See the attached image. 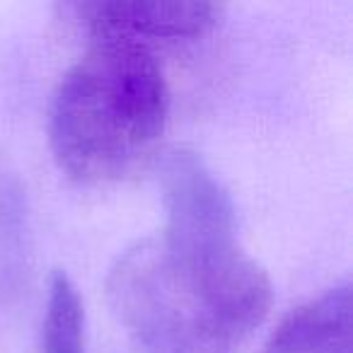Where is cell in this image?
Returning <instances> with one entry per match:
<instances>
[{"instance_id":"6da1fadb","label":"cell","mask_w":353,"mask_h":353,"mask_svg":"<svg viewBox=\"0 0 353 353\" xmlns=\"http://www.w3.org/2000/svg\"><path fill=\"white\" fill-rule=\"evenodd\" d=\"M107 298L141 353H240L274 288L235 228L165 223L119 254Z\"/></svg>"},{"instance_id":"277c9868","label":"cell","mask_w":353,"mask_h":353,"mask_svg":"<svg viewBox=\"0 0 353 353\" xmlns=\"http://www.w3.org/2000/svg\"><path fill=\"white\" fill-rule=\"evenodd\" d=\"M259 353H351V283L332 285L285 314Z\"/></svg>"},{"instance_id":"3957f363","label":"cell","mask_w":353,"mask_h":353,"mask_svg":"<svg viewBox=\"0 0 353 353\" xmlns=\"http://www.w3.org/2000/svg\"><path fill=\"white\" fill-rule=\"evenodd\" d=\"M68 10L90 32L150 46V41L201 39L218 27L223 8L201 0H85Z\"/></svg>"},{"instance_id":"8992f818","label":"cell","mask_w":353,"mask_h":353,"mask_svg":"<svg viewBox=\"0 0 353 353\" xmlns=\"http://www.w3.org/2000/svg\"><path fill=\"white\" fill-rule=\"evenodd\" d=\"M41 353H88L85 307L78 288L65 271H56L49 281L41 324Z\"/></svg>"},{"instance_id":"5b68a950","label":"cell","mask_w":353,"mask_h":353,"mask_svg":"<svg viewBox=\"0 0 353 353\" xmlns=\"http://www.w3.org/2000/svg\"><path fill=\"white\" fill-rule=\"evenodd\" d=\"M32 228L25 187L0 152V312L15 307L30 285Z\"/></svg>"},{"instance_id":"7a4b0ae2","label":"cell","mask_w":353,"mask_h":353,"mask_svg":"<svg viewBox=\"0 0 353 353\" xmlns=\"http://www.w3.org/2000/svg\"><path fill=\"white\" fill-rule=\"evenodd\" d=\"M170 102L150 46L94 37L51 99L54 160L80 184L128 182L160 160Z\"/></svg>"}]
</instances>
